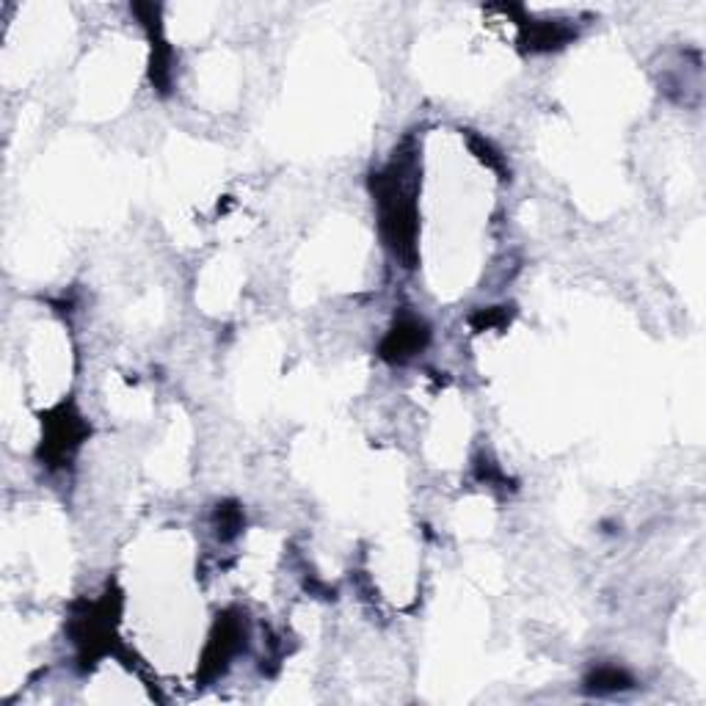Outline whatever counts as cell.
I'll use <instances>...</instances> for the list:
<instances>
[{
    "label": "cell",
    "instance_id": "1",
    "mask_svg": "<svg viewBox=\"0 0 706 706\" xmlns=\"http://www.w3.org/2000/svg\"><path fill=\"white\" fill-rule=\"evenodd\" d=\"M86 433L89 428L83 426V419L72 408H58L56 417L47 423V437L42 442V459L50 461V466H61L63 461L72 459V453L81 448Z\"/></svg>",
    "mask_w": 706,
    "mask_h": 706
},
{
    "label": "cell",
    "instance_id": "2",
    "mask_svg": "<svg viewBox=\"0 0 706 706\" xmlns=\"http://www.w3.org/2000/svg\"><path fill=\"white\" fill-rule=\"evenodd\" d=\"M243 640H246V629H243L241 618H230V615H224V618L216 624L213 638H210V644H207L205 676L213 679L219 676V673H224L232 657L241 651Z\"/></svg>",
    "mask_w": 706,
    "mask_h": 706
},
{
    "label": "cell",
    "instance_id": "3",
    "mask_svg": "<svg viewBox=\"0 0 706 706\" xmlns=\"http://www.w3.org/2000/svg\"><path fill=\"white\" fill-rule=\"evenodd\" d=\"M428 343V326L417 317H406V321H397L395 328L386 334V339L381 343V357L386 362H406L412 359L417 350L426 348Z\"/></svg>",
    "mask_w": 706,
    "mask_h": 706
},
{
    "label": "cell",
    "instance_id": "4",
    "mask_svg": "<svg viewBox=\"0 0 706 706\" xmlns=\"http://www.w3.org/2000/svg\"><path fill=\"white\" fill-rule=\"evenodd\" d=\"M629 687H632V676L626 671H621V668H599V671H593L591 676H588V684H586V690H591V693L597 695L621 693V690H629Z\"/></svg>",
    "mask_w": 706,
    "mask_h": 706
},
{
    "label": "cell",
    "instance_id": "5",
    "mask_svg": "<svg viewBox=\"0 0 706 706\" xmlns=\"http://www.w3.org/2000/svg\"><path fill=\"white\" fill-rule=\"evenodd\" d=\"M241 511H238V508H221L219 511V528H224V539H232V535L238 533V530H241Z\"/></svg>",
    "mask_w": 706,
    "mask_h": 706
}]
</instances>
